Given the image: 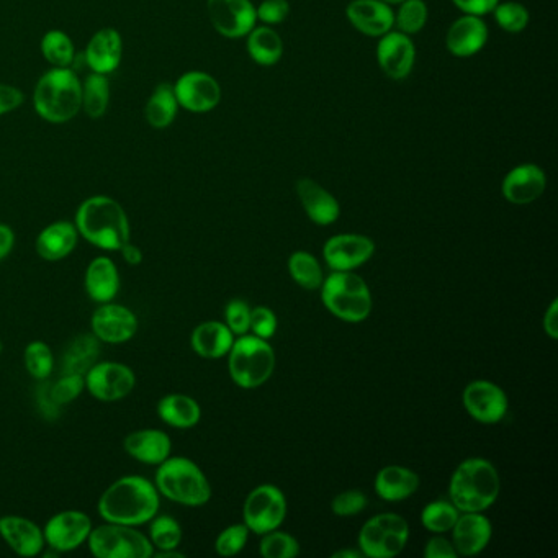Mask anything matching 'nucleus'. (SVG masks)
<instances>
[{
	"label": "nucleus",
	"instance_id": "1",
	"mask_svg": "<svg viewBox=\"0 0 558 558\" xmlns=\"http://www.w3.org/2000/svg\"><path fill=\"white\" fill-rule=\"evenodd\" d=\"M159 496L158 488L148 478L126 475L115 480L102 493L97 509L105 522L144 526L159 513Z\"/></svg>",
	"mask_w": 558,
	"mask_h": 558
},
{
	"label": "nucleus",
	"instance_id": "2",
	"mask_svg": "<svg viewBox=\"0 0 558 558\" xmlns=\"http://www.w3.org/2000/svg\"><path fill=\"white\" fill-rule=\"evenodd\" d=\"M74 225L87 243L104 251L118 252L130 241V221L125 208L107 195L84 200L77 208Z\"/></svg>",
	"mask_w": 558,
	"mask_h": 558
},
{
	"label": "nucleus",
	"instance_id": "3",
	"mask_svg": "<svg viewBox=\"0 0 558 558\" xmlns=\"http://www.w3.org/2000/svg\"><path fill=\"white\" fill-rule=\"evenodd\" d=\"M500 475L485 459H467L450 478V501L460 513H483L500 495Z\"/></svg>",
	"mask_w": 558,
	"mask_h": 558
},
{
	"label": "nucleus",
	"instance_id": "4",
	"mask_svg": "<svg viewBox=\"0 0 558 558\" xmlns=\"http://www.w3.org/2000/svg\"><path fill=\"white\" fill-rule=\"evenodd\" d=\"M33 105L48 123L71 122L82 108V84L71 68H53L40 77L33 92Z\"/></svg>",
	"mask_w": 558,
	"mask_h": 558
},
{
	"label": "nucleus",
	"instance_id": "5",
	"mask_svg": "<svg viewBox=\"0 0 558 558\" xmlns=\"http://www.w3.org/2000/svg\"><path fill=\"white\" fill-rule=\"evenodd\" d=\"M159 495L184 506H203L212 498V486L202 468L185 457H169L158 465L156 482Z\"/></svg>",
	"mask_w": 558,
	"mask_h": 558
},
{
	"label": "nucleus",
	"instance_id": "6",
	"mask_svg": "<svg viewBox=\"0 0 558 558\" xmlns=\"http://www.w3.org/2000/svg\"><path fill=\"white\" fill-rule=\"evenodd\" d=\"M321 300L331 315L347 323L367 320L372 311V295L365 280L357 274L334 270L321 285Z\"/></svg>",
	"mask_w": 558,
	"mask_h": 558
},
{
	"label": "nucleus",
	"instance_id": "7",
	"mask_svg": "<svg viewBox=\"0 0 558 558\" xmlns=\"http://www.w3.org/2000/svg\"><path fill=\"white\" fill-rule=\"evenodd\" d=\"M228 360L233 382L241 388H257L264 385L274 372L275 354L266 339L244 334L233 342Z\"/></svg>",
	"mask_w": 558,
	"mask_h": 558
},
{
	"label": "nucleus",
	"instance_id": "8",
	"mask_svg": "<svg viewBox=\"0 0 558 558\" xmlns=\"http://www.w3.org/2000/svg\"><path fill=\"white\" fill-rule=\"evenodd\" d=\"M90 554L97 558H151L153 545L148 536L136 527L105 522L104 526L92 527L87 539Z\"/></svg>",
	"mask_w": 558,
	"mask_h": 558
},
{
	"label": "nucleus",
	"instance_id": "9",
	"mask_svg": "<svg viewBox=\"0 0 558 558\" xmlns=\"http://www.w3.org/2000/svg\"><path fill=\"white\" fill-rule=\"evenodd\" d=\"M410 537V526L398 514L383 513L365 522L359 532L360 552L370 558L401 554Z\"/></svg>",
	"mask_w": 558,
	"mask_h": 558
},
{
	"label": "nucleus",
	"instance_id": "10",
	"mask_svg": "<svg viewBox=\"0 0 558 558\" xmlns=\"http://www.w3.org/2000/svg\"><path fill=\"white\" fill-rule=\"evenodd\" d=\"M244 524L254 534H267L282 526L287 516V500L274 485L254 488L244 501Z\"/></svg>",
	"mask_w": 558,
	"mask_h": 558
},
{
	"label": "nucleus",
	"instance_id": "11",
	"mask_svg": "<svg viewBox=\"0 0 558 558\" xmlns=\"http://www.w3.org/2000/svg\"><path fill=\"white\" fill-rule=\"evenodd\" d=\"M86 390L95 400L113 403L120 401L135 390L136 375L128 365L120 362H95L87 374Z\"/></svg>",
	"mask_w": 558,
	"mask_h": 558
},
{
	"label": "nucleus",
	"instance_id": "12",
	"mask_svg": "<svg viewBox=\"0 0 558 558\" xmlns=\"http://www.w3.org/2000/svg\"><path fill=\"white\" fill-rule=\"evenodd\" d=\"M92 531V519L82 511L68 509L54 514L43 529L46 544L56 554H66L86 544Z\"/></svg>",
	"mask_w": 558,
	"mask_h": 558
},
{
	"label": "nucleus",
	"instance_id": "13",
	"mask_svg": "<svg viewBox=\"0 0 558 558\" xmlns=\"http://www.w3.org/2000/svg\"><path fill=\"white\" fill-rule=\"evenodd\" d=\"M207 10L216 32L226 38H243L256 27L257 12L251 0H208Z\"/></svg>",
	"mask_w": 558,
	"mask_h": 558
},
{
	"label": "nucleus",
	"instance_id": "14",
	"mask_svg": "<svg viewBox=\"0 0 558 558\" xmlns=\"http://www.w3.org/2000/svg\"><path fill=\"white\" fill-rule=\"evenodd\" d=\"M90 328L100 342L123 344L135 338L138 331V318L126 306L113 302L100 303L99 308L90 318Z\"/></svg>",
	"mask_w": 558,
	"mask_h": 558
},
{
	"label": "nucleus",
	"instance_id": "15",
	"mask_svg": "<svg viewBox=\"0 0 558 558\" xmlns=\"http://www.w3.org/2000/svg\"><path fill=\"white\" fill-rule=\"evenodd\" d=\"M174 92L179 107L194 113L210 112L221 100L220 84L215 77L202 71L185 72L177 79Z\"/></svg>",
	"mask_w": 558,
	"mask_h": 558
},
{
	"label": "nucleus",
	"instance_id": "16",
	"mask_svg": "<svg viewBox=\"0 0 558 558\" xmlns=\"http://www.w3.org/2000/svg\"><path fill=\"white\" fill-rule=\"evenodd\" d=\"M462 401L467 413L478 423H500L508 413V396L498 385L486 380L468 383Z\"/></svg>",
	"mask_w": 558,
	"mask_h": 558
},
{
	"label": "nucleus",
	"instance_id": "17",
	"mask_svg": "<svg viewBox=\"0 0 558 558\" xmlns=\"http://www.w3.org/2000/svg\"><path fill=\"white\" fill-rule=\"evenodd\" d=\"M375 244L362 234H338L324 244V261L338 272L354 270L374 256Z\"/></svg>",
	"mask_w": 558,
	"mask_h": 558
},
{
	"label": "nucleus",
	"instance_id": "18",
	"mask_svg": "<svg viewBox=\"0 0 558 558\" xmlns=\"http://www.w3.org/2000/svg\"><path fill=\"white\" fill-rule=\"evenodd\" d=\"M378 64L393 81L410 76L416 61V48L410 36L401 32H388L378 41Z\"/></svg>",
	"mask_w": 558,
	"mask_h": 558
},
{
	"label": "nucleus",
	"instance_id": "19",
	"mask_svg": "<svg viewBox=\"0 0 558 558\" xmlns=\"http://www.w3.org/2000/svg\"><path fill=\"white\" fill-rule=\"evenodd\" d=\"M547 187L545 172L536 164H521L506 174L501 184V192L514 205L536 202Z\"/></svg>",
	"mask_w": 558,
	"mask_h": 558
},
{
	"label": "nucleus",
	"instance_id": "20",
	"mask_svg": "<svg viewBox=\"0 0 558 558\" xmlns=\"http://www.w3.org/2000/svg\"><path fill=\"white\" fill-rule=\"evenodd\" d=\"M0 537L5 544L22 557H36L45 549L43 529L32 519L22 516H2L0 518Z\"/></svg>",
	"mask_w": 558,
	"mask_h": 558
},
{
	"label": "nucleus",
	"instance_id": "21",
	"mask_svg": "<svg viewBox=\"0 0 558 558\" xmlns=\"http://www.w3.org/2000/svg\"><path fill=\"white\" fill-rule=\"evenodd\" d=\"M346 15L357 32L367 36H383L395 25L393 10L382 0H354L347 5Z\"/></svg>",
	"mask_w": 558,
	"mask_h": 558
},
{
	"label": "nucleus",
	"instance_id": "22",
	"mask_svg": "<svg viewBox=\"0 0 558 558\" xmlns=\"http://www.w3.org/2000/svg\"><path fill=\"white\" fill-rule=\"evenodd\" d=\"M488 41V27L478 15H464L450 25L446 45L457 58H470Z\"/></svg>",
	"mask_w": 558,
	"mask_h": 558
},
{
	"label": "nucleus",
	"instance_id": "23",
	"mask_svg": "<svg viewBox=\"0 0 558 558\" xmlns=\"http://www.w3.org/2000/svg\"><path fill=\"white\" fill-rule=\"evenodd\" d=\"M297 194L306 215L316 225H333L334 221L338 220L341 213L339 202L323 185L303 177L297 182Z\"/></svg>",
	"mask_w": 558,
	"mask_h": 558
},
{
	"label": "nucleus",
	"instance_id": "24",
	"mask_svg": "<svg viewBox=\"0 0 558 558\" xmlns=\"http://www.w3.org/2000/svg\"><path fill=\"white\" fill-rule=\"evenodd\" d=\"M123 447L131 459L141 464L161 465L171 457L172 441L161 429H140L126 436Z\"/></svg>",
	"mask_w": 558,
	"mask_h": 558
},
{
	"label": "nucleus",
	"instance_id": "25",
	"mask_svg": "<svg viewBox=\"0 0 558 558\" xmlns=\"http://www.w3.org/2000/svg\"><path fill=\"white\" fill-rule=\"evenodd\" d=\"M122 54V35L115 28H102L90 38L84 56L92 72L107 76L120 66Z\"/></svg>",
	"mask_w": 558,
	"mask_h": 558
},
{
	"label": "nucleus",
	"instance_id": "26",
	"mask_svg": "<svg viewBox=\"0 0 558 558\" xmlns=\"http://www.w3.org/2000/svg\"><path fill=\"white\" fill-rule=\"evenodd\" d=\"M454 549L457 555L472 557L485 550L491 539V522L482 513H464L454 527Z\"/></svg>",
	"mask_w": 558,
	"mask_h": 558
},
{
	"label": "nucleus",
	"instance_id": "27",
	"mask_svg": "<svg viewBox=\"0 0 558 558\" xmlns=\"http://www.w3.org/2000/svg\"><path fill=\"white\" fill-rule=\"evenodd\" d=\"M79 231L71 221H54L36 236V254L45 261H63L76 249Z\"/></svg>",
	"mask_w": 558,
	"mask_h": 558
},
{
	"label": "nucleus",
	"instance_id": "28",
	"mask_svg": "<svg viewBox=\"0 0 558 558\" xmlns=\"http://www.w3.org/2000/svg\"><path fill=\"white\" fill-rule=\"evenodd\" d=\"M86 292L95 303L113 302L120 292V274L110 257H95L86 270Z\"/></svg>",
	"mask_w": 558,
	"mask_h": 558
},
{
	"label": "nucleus",
	"instance_id": "29",
	"mask_svg": "<svg viewBox=\"0 0 558 558\" xmlns=\"http://www.w3.org/2000/svg\"><path fill=\"white\" fill-rule=\"evenodd\" d=\"M190 342L192 349L203 359H220L230 352L234 334L225 323L205 321L194 329Z\"/></svg>",
	"mask_w": 558,
	"mask_h": 558
},
{
	"label": "nucleus",
	"instance_id": "30",
	"mask_svg": "<svg viewBox=\"0 0 558 558\" xmlns=\"http://www.w3.org/2000/svg\"><path fill=\"white\" fill-rule=\"evenodd\" d=\"M419 477L413 470L400 465H390L378 472L375 478L377 495L385 501H403L416 493Z\"/></svg>",
	"mask_w": 558,
	"mask_h": 558
},
{
	"label": "nucleus",
	"instance_id": "31",
	"mask_svg": "<svg viewBox=\"0 0 558 558\" xmlns=\"http://www.w3.org/2000/svg\"><path fill=\"white\" fill-rule=\"evenodd\" d=\"M158 416L162 423L176 429H190L197 426L202 418V410L192 396L167 395L158 403Z\"/></svg>",
	"mask_w": 558,
	"mask_h": 558
},
{
	"label": "nucleus",
	"instance_id": "32",
	"mask_svg": "<svg viewBox=\"0 0 558 558\" xmlns=\"http://www.w3.org/2000/svg\"><path fill=\"white\" fill-rule=\"evenodd\" d=\"M177 110H179V102H177L174 86L162 82L149 97L148 104L144 108V117L149 126L162 130L176 120Z\"/></svg>",
	"mask_w": 558,
	"mask_h": 558
},
{
	"label": "nucleus",
	"instance_id": "33",
	"mask_svg": "<svg viewBox=\"0 0 558 558\" xmlns=\"http://www.w3.org/2000/svg\"><path fill=\"white\" fill-rule=\"evenodd\" d=\"M248 51L251 58L261 66L279 63L284 54V41L270 27H254L248 36Z\"/></svg>",
	"mask_w": 558,
	"mask_h": 558
},
{
	"label": "nucleus",
	"instance_id": "34",
	"mask_svg": "<svg viewBox=\"0 0 558 558\" xmlns=\"http://www.w3.org/2000/svg\"><path fill=\"white\" fill-rule=\"evenodd\" d=\"M100 356V341L94 334H82L64 354V374L86 375Z\"/></svg>",
	"mask_w": 558,
	"mask_h": 558
},
{
	"label": "nucleus",
	"instance_id": "35",
	"mask_svg": "<svg viewBox=\"0 0 558 558\" xmlns=\"http://www.w3.org/2000/svg\"><path fill=\"white\" fill-rule=\"evenodd\" d=\"M110 104V84L104 74L92 72L82 84V110L92 120L104 117Z\"/></svg>",
	"mask_w": 558,
	"mask_h": 558
},
{
	"label": "nucleus",
	"instance_id": "36",
	"mask_svg": "<svg viewBox=\"0 0 558 558\" xmlns=\"http://www.w3.org/2000/svg\"><path fill=\"white\" fill-rule=\"evenodd\" d=\"M288 270L292 279L306 290H316L323 285V270L320 262L310 252H293L288 259Z\"/></svg>",
	"mask_w": 558,
	"mask_h": 558
},
{
	"label": "nucleus",
	"instance_id": "37",
	"mask_svg": "<svg viewBox=\"0 0 558 558\" xmlns=\"http://www.w3.org/2000/svg\"><path fill=\"white\" fill-rule=\"evenodd\" d=\"M41 53L54 68H71L76 56L71 38L61 30H51L43 36Z\"/></svg>",
	"mask_w": 558,
	"mask_h": 558
},
{
	"label": "nucleus",
	"instance_id": "38",
	"mask_svg": "<svg viewBox=\"0 0 558 558\" xmlns=\"http://www.w3.org/2000/svg\"><path fill=\"white\" fill-rule=\"evenodd\" d=\"M149 542L156 550H176L182 542V527L172 516H154L149 521Z\"/></svg>",
	"mask_w": 558,
	"mask_h": 558
},
{
	"label": "nucleus",
	"instance_id": "39",
	"mask_svg": "<svg viewBox=\"0 0 558 558\" xmlns=\"http://www.w3.org/2000/svg\"><path fill=\"white\" fill-rule=\"evenodd\" d=\"M459 516L460 511L455 508L452 501H432L423 509L421 522L428 531L442 534V532L452 531Z\"/></svg>",
	"mask_w": 558,
	"mask_h": 558
},
{
	"label": "nucleus",
	"instance_id": "40",
	"mask_svg": "<svg viewBox=\"0 0 558 558\" xmlns=\"http://www.w3.org/2000/svg\"><path fill=\"white\" fill-rule=\"evenodd\" d=\"M23 362L28 374L35 380L45 382L50 378L54 367V357L51 347L43 341H33L25 347Z\"/></svg>",
	"mask_w": 558,
	"mask_h": 558
},
{
	"label": "nucleus",
	"instance_id": "41",
	"mask_svg": "<svg viewBox=\"0 0 558 558\" xmlns=\"http://www.w3.org/2000/svg\"><path fill=\"white\" fill-rule=\"evenodd\" d=\"M428 22V5L424 0H405L395 15V25L405 35H414L423 30Z\"/></svg>",
	"mask_w": 558,
	"mask_h": 558
},
{
	"label": "nucleus",
	"instance_id": "42",
	"mask_svg": "<svg viewBox=\"0 0 558 558\" xmlns=\"http://www.w3.org/2000/svg\"><path fill=\"white\" fill-rule=\"evenodd\" d=\"M300 552L297 539L287 532L275 531L264 534L261 542V554L266 558H292Z\"/></svg>",
	"mask_w": 558,
	"mask_h": 558
},
{
	"label": "nucleus",
	"instance_id": "43",
	"mask_svg": "<svg viewBox=\"0 0 558 558\" xmlns=\"http://www.w3.org/2000/svg\"><path fill=\"white\" fill-rule=\"evenodd\" d=\"M495 18L504 32L519 33L529 23V12L519 2H503L495 7Z\"/></svg>",
	"mask_w": 558,
	"mask_h": 558
},
{
	"label": "nucleus",
	"instance_id": "44",
	"mask_svg": "<svg viewBox=\"0 0 558 558\" xmlns=\"http://www.w3.org/2000/svg\"><path fill=\"white\" fill-rule=\"evenodd\" d=\"M249 529L246 524H234L226 527L215 542V549L221 557H233L244 549L248 542Z\"/></svg>",
	"mask_w": 558,
	"mask_h": 558
},
{
	"label": "nucleus",
	"instance_id": "45",
	"mask_svg": "<svg viewBox=\"0 0 558 558\" xmlns=\"http://www.w3.org/2000/svg\"><path fill=\"white\" fill-rule=\"evenodd\" d=\"M84 388H86L84 375L63 374L58 382L50 385V393L56 405L64 406L76 400L77 396L84 392Z\"/></svg>",
	"mask_w": 558,
	"mask_h": 558
},
{
	"label": "nucleus",
	"instance_id": "46",
	"mask_svg": "<svg viewBox=\"0 0 558 558\" xmlns=\"http://www.w3.org/2000/svg\"><path fill=\"white\" fill-rule=\"evenodd\" d=\"M226 326L231 329V333L236 336L248 334L251 326V308L243 300H231L225 308Z\"/></svg>",
	"mask_w": 558,
	"mask_h": 558
},
{
	"label": "nucleus",
	"instance_id": "47",
	"mask_svg": "<svg viewBox=\"0 0 558 558\" xmlns=\"http://www.w3.org/2000/svg\"><path fill=\"white\" fill-rule=\"evenodd\" d=\"M367 503H369L367 496L362 491H342V493H339L334 498L333 503H331V509L338 516H356L360 511H364L367 508Z\"/></svg>",
	"mask_w": 558,
	"mask_h": 558
},
{
	"label": "nucleus",
	"instance_id": "48",
	"mask_svg": "<svg viewBox=\"0 0 558 558\" xmlns=\"http://www.w3.org/2000/svg\"><path fill=\"white\" fill-rule=\"evenodd\" d=\"M254 336L261 339H270L277 331V318L274 311L267 306H257L251 310V326H249Z\"/></svg>",
	"mask_w": 558,
	"mask_h": 558
},
{
	"label": "nucleus",
	"instance_id": "49",
	"mask_svg": "<svg viewBox=\"0 0 558 558\" xmlns=\"http://www.w3.org/2000/svg\"><path fill=\"white\" fill-rule=\"evenodd\" d=\"M257 18L269 25H277L284 22L290 14V5L287 0H264L259 9H256Z\"/></svg>",
	"mask_w": 558,
	"mask_h": 558
},
{
	"label": "nucleus",
	"instance_id": "50",
	"mask_svg": "<svg viewBox=\"0 0 558 558\" xmlns=\"http://www.w3.org/2000/svg\"><path fill=\"white\" fill-rule=\"evenodd\" d=\"M23 100H25V95L22 90L0 82V115L14 112L23 104Z\"/></svg>",
	"mask_w": 558,
	"mask_h": 558
},
{
	"label": "nucleus",
	"instance_id": "51",
	"mask_svg": "<svg viewBox=\"0 0 558 558\" xmlns=\"http://www.w3.org/2000/svg\"><path fill=\"white\" fill-rule=\"evenodd\" d=\"M424 557L426 558H455L454 544H450L449 540L444 537H432L426 547H424Z\"/></svg>",
	"mask_w": 558,
	"mask_h": 558
},
{
	"label": "nucleus",
	"instance_id": "52",
	"mask_svg": "<svg viewBox=\"0 0 558 558\" xmlns=\"http://www.w3.org/2000/svg\"><path fill=\"white\" fill-rule=\"evenodd\" d=\"M462 12L470 15H486L495 10L500 0H452Z\"/></svg>",
	"mask_w": 558,
	"mask_h": 558
},
{
	"label": "nucleus",
	"instance_id": "53",
	"mask_svg": "<svg viewBox=\"0 0 558 558\" xmlns=\"http://www.w3.org/2000/svg\"><path fill=\"white\" fill-rule=\"evenodd\" d=\"M38 406H40L41 414L48 419L58 418L59 411H61V406L56 405L51 396L50 385H46V383H43L38 390Z\"/></svg>",
	"mask_w": 558,
	"mask_h": 558
},
{
	"label": "nucleus",
	"instance_id": "54",
	"mask_svg": "<svg viewBox=\"0 0 558 558\" xmlns=\"http://www.w3.org/2000/svg\"><path fill=\"white\" fill-rule=\"evenodd\" d=\"M15 233L10 226L0 223V261L14 251Z\"/></svg>",
	"mask_w": 558,
	"mask_h": 558
},
{
	"label": "nucleus",
	"instance_id": "55",
	"mask_svg": "<svg viewBox=\"0 0 558 558\" xmlns=\"http://www.w3.org/2000/svg\"><path fill=\"white\" fill-rule=\"evenodd\" d=\"M544 329L550 339L558 338V302L550 303L549 310L544 316Z\"/></svg>",
	"mask_w": 558,
	"mask_h": 558
},
{
	"label": "nucleus",
	"instance_id": "56",
	"mask_svg": "<svg viewBox=\"0 0 558 558\" xmlns=\"http://www.w3.org/2000/svg\"><path fill=\"white\" fill-rule=\"evenodd\" d=\"M118 252L122 254L123 261L126 264H130V266H140L141 262H143V251H141L140 246H136L131 241H128Z\"/></svg>",
	"mask_w": 558,
	"mask_h": 558
},
{
	"label": "nucleus",
	"instance_id": "57",
	"mask_svg": "<svg viewBox=\"0 0 558 558\" xmlns=\"http://www.w3.org/2000/svg\"><path fill=\"white\" fill-rule=\"evenodd\" d=\"M153 557L154 558H182L184 557V554H180V552H177L176 550H156V552H153Z\"/></svg>",
	"mask_w": 558,
	"mask_h": 558
},
{
	"label": "nucleus",
	"instance_id": "58",
	"mask_svg": "<svg viewBox=\"0 0 558 558\" xmlns=\"http://www.w3.org/2000/svg\"><path fill=\"white\" fill-rule=\"evenodd\" d=\"M334 558H360V557H364V555H362V552H356V550H339V552H334L333 554Z\"/></svg>",
	"mask_w": 558,
	"mask_h": 558
},
{
	"label": "nucleus",
	"instance_id": "59",
	"mask_svg": "<svg viewBox=\"0 0 558 558\" xmlns=\"http://www.w3.org/2000/svg\"><path fill=\"white\" fill-rule=\"evenodd\" d=\"M382 2H385V4H388V5H400V4H403V2H405V0H382Z\"/></svg>",
	"mask_w": 558,
	"mask_h": 558
},
{
	"label": "nucleus",
	"instance_id": "60",
	"mask_svg": "<svg viewBox=\"0 0 558 558\" xmlns=\"http://www.w3.org/2000/svg\"><path fill=\"white\" fill-rule=\"evenodd\" d=\"M2 351H4V342L0 339V354H2Z\"/></svg>",
	"mask_w": 558,
	"mask_h": 558
}]
</instances>
